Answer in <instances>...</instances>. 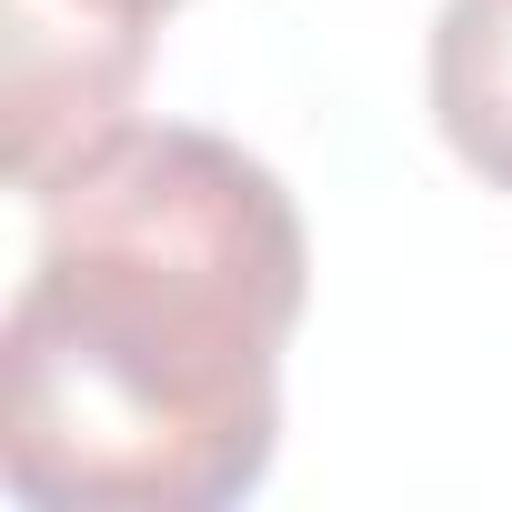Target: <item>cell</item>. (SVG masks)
Listing matches in <instances>:
<instances>
[{
    "label": "cell",
    "instance_id": "cell-1",
    "mask_svg": "<svg viewBox=\"0 0 512 512\" xmlns=\"http://www.w3.org/2000/svg\"><path fill=\"white\" fill-rule=\"evenodd\" d=\"M312 241L272 161L131 121L41 191L0 322V482L41 512H221L272 482Z\"/></svg>",
    "mask_w": 512,
    "mask_h": 512
},
{
    "label": "cell",
    "instance_id": "cell-2",
    "mask_svg": "<svg viewBox=\"0 0 512 512\" xmlns=\"http://www.w3.org/2000/svg\"><path fill=\"white\" fill-rule=\"evenodd\" d=\"M151 31L161 21L141 0H0V131L31 201L111 131H131Z\"/></svg>",
    "mask_w": 512,
    "mask_h": 512
},
{
    "label": "cell",
    "instance_id": "cell-3",
    "mask_svg": "<svg viewBox=\"0 0 512 512\" xmlns=\"http://www.w3.org/2000/svg\"><path fill=\"white\" fill-rule=\"evenodd\" d=\"M432 121L482 191H512V0H442Z\"/></svg>",
    "mask_w": 512,
    "mask_h": 512
},
{
    "label": "cell",
    "instance_id": "cell-4",
    "mask_svg": "<svg viewBox=\"0 0 512 512\" xmlns=\"http://www.w3.org/2000/svg\"><path fill=\"white\" fill-rule=\"evenodd\" d=\"M141 11H151V21H161V11H181V0H141Z\"/></svg>",
    "mask_w": 512,
    "mask_h": 512
}]
</instances>
